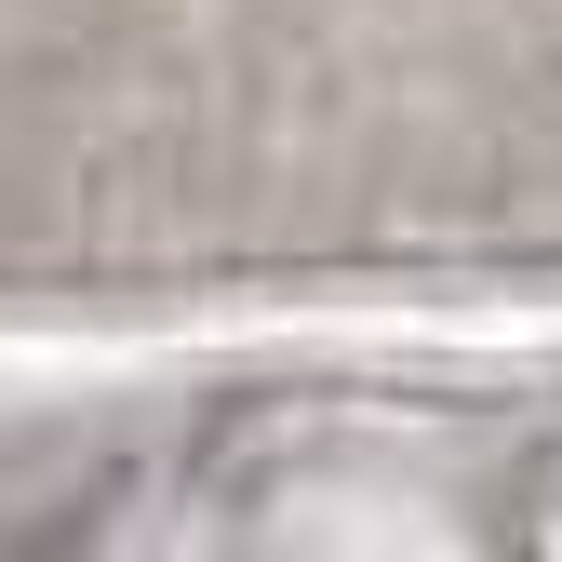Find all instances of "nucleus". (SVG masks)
Segmentation results:
<instances>
[]
</instances>
